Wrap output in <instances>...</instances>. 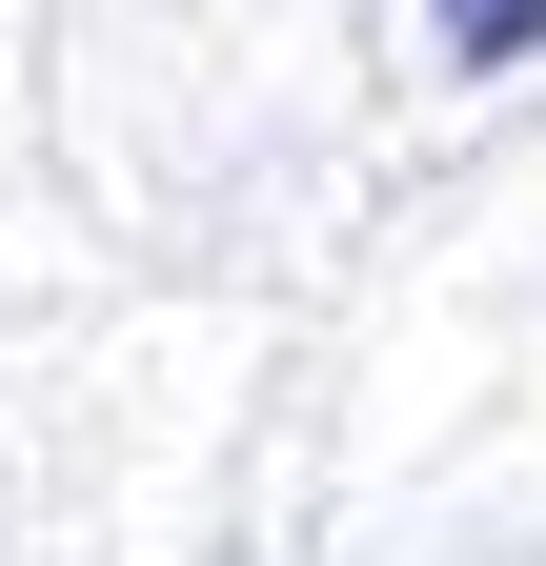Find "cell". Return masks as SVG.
<instances>
[{
    "label": "cell",
    "instance_id": "6da1fadb",
    "mask_svg": "<svg viewBox=\"0 0 546 566\" xmlns=\"http://www.w3.org/2000/svg\"><path fill=\"white\" fill-rule=\"evenodd\" d=\"M426 21H445L465 61H546V0H426Z\"/></svg>",
    "mask_w": 546,
    "mask_h": 566
}]
</instances>
